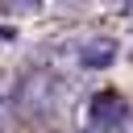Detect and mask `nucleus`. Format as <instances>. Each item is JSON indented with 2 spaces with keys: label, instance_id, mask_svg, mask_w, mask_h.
<instances>
[{
  "label": "nucleus",
  "instance_id": "f257e3e1",
  "mask_svg": "<svg viewBox=\"0 0 133 133\" xmlns=\"http://www.w3.org/2000/svg\"><path fill=\"white\" fill-rule=\"evenodd\" d=\"M17 108H21L25 116L50 112V108H54V79H50L46 71H33V75L21 83V91H17Z\"/></svg>",
  "mask_w": 133,
  "mask_h": 133
},
{
  "label": "nucleus",
  "instance_id": "f03ea898",
  "mask_svg": "<svg viewBox=\"0 0 133 133\" xmlns=\"http://www.w3.org/2000/svg\"><path fill=\"white\" fill-rule=\"evenodd\" d=\"M75 58H79L83 71H104V66H112V58H116V42L104 37V33H91V37H83V42L75 46Z\"/></svg>",
  "mask_w": 133,
  "mask_h": 133
},
{
  "label": "nucleus",
  "instance_id": "7ed1b4c3",
  "mask_svg": "<svg viewBox=\"0 0 133 133\" xmlns=\"http://www.w3.org/2000/svg\"><path fill=\"white\" fill-rule=\"evenodd\" d=\"M125 108H129V100H125V96H116V91H100V96H91V104H87V133H96V129L112 125Z\"/></svg>",
  "mask_w": 133,
  "mask_h": 133
},
{
  "label": "nucleus",
  "instance_id": "20e7f679",
  "mask_svg": "<svg viewBox=\"0 0 133 133\" xmlns=\"http://www.w3.org/2000/svg\"><path fill=\"white\" fill-rule=\"evenodd\" d=\"M96 133H133V104H129L112 125H104V129H96Z\"/></svg>",
  "mask_w": 133,
  "mask_h": 133
},
{
  "label": "nucleus",
  "instance_id": "39448f33",
  "mask_svg": "<svg viewBox=\"0 0 133 133\" xmlns=\"http://www.w3.org/2000/svg\"><path fill=\"white\" fill-rule=\"evenodd\" d=\"M0 116H4V112H0Z\"/></svg>",
  "mask_w": 133,
  "mask_h": 133
}]
</instances>
